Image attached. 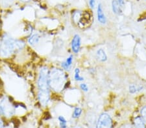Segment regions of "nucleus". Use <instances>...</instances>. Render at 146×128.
<instances>
[{"instance_id": "obj_1", "label": "nucleus", "mask_w": 146, "mask_h": 128, "mask_svg": "<svg viewBox=\"0 0 146 128\" xmlns=\"http://www.w3.org/2000/svg\"><path fill=\"white\" fill-rule=\"evenodd\" d=\"M24 47L25 43L23 41L6 36L0 45V55L2 57H9L16 51L22 49Z\"/></svg>"}, {"instance_id": "obj_2", "label": "nucleus", "mask_w": 146, "mask_h": 128, "mask_svg": "<svg viewBox=\"0 0 146 128\" xmlns=\"http://www.w3.org/2000/svg\"><path fill=\"white\" fill-rule=\"evenodd\" d=\"M49 81L51 89L56 92H60L64 87L66 76L62 70L54 68L49 71Z\"/></svg>"}, {"instance_id": "obj_3", "label": "nucleus", "mask_w": 146, "mask_h": 128, "mask_svg": "<svg viewBox=\"0 0 146 128\" xmlns=\"http://www.w3.org/2000/svg\"><path fill=\"white\" fill-rule=\"evenodd\" d=\"M49 71L46 67H43L39 73L38 78V86L39 91H49Z\"/></svg>"}, {"instance_id": "obj_4", "label": "nucleus", "mask_w": 146, "mask_h": 128, "mask_svg": "<svg viewBox=\"0 0 146 128\" xmlns=\"http://www.w3.org/2000/svg\"><path fill=\"white\" fill-rule=\"evenodd\" d=\"M112 122L110 115L107 113H103L97 121L96 128H112Z\"/></svg>"}, {"instance_id": "obj_5", "label": "nucleus", "mask_w": 146, "mask_h": 128, "mask_svg": "<svg viewBox=\"0 0 146 128\" xmlns=\"http://www.w3.org/2000/svg\"><path fill=\"white\" fill-rule=\"evenodd\" d=\"M0 108L1 109L3 115L11 116L14 113V109L13 106L9 103V101L6 100H3L0 103Z\"/></svg>"}, {"instance_id": "obj_6", "label": "nucleus", "mask_w": 146, "mask_h": 128, "mask_svg": "<svg viewBox=\"0 0 146 128\" xmlns=\"http://www.w3.org/2000/svg\"><path fill=\"white\" fill-rule=\"evenodd\" d=\"M38 100L40 102L41 105L43 106H46L50 98V94L49 91H39L38 94Z\"/></svg>"}, {"instance_id": "obj_7", "label": "nucleus", "mask_w": 146, "mask_h": 128, "mask_svg": "<svg viewBox=\"0 0 146 128\" xmlns=\"http://www.w3.org/2000/svg\"><path fill=\"white\" fill-rule=\"evenodd\" d=\"M81 45V39L79 34L74 35V38L72 39L71 46L72 50L74 53H77L79 52L80 48Z\"/></svg>"}, {"instance_id": "obj_8", "label": "nucleus", "mask_w": 146, "mask_h": 128, "mask_svg": "<svg viewBox=\"0 0 146 128\" xmlns=\"http://www.w3.org/2000/svg\"><path fill=\"white\" fill-rule=\"evenodd\" d=\"M97 16L98 22L101 24H105L107 23V18H106L105 13L103 12V7L101 3L98 5L97 9Z\"/></svg>"}, {"instance_id": "obj_9", "label": "nucleus", "mask_w": 146, "mask_h": 128, "mask_svg": "<svg viewBox=\"0 0 146 128\" xmlns=\"http://www.w3.org/2000/svg\"><path fill=\"white\" fill-rule=\"evenodd\" d=\"M40 39H41V36L38 33L33 34L31 36L29 37V38L28 39V43L32 46L36 45V44L39 43Z\"/></svg>"}, {"instance_id": "obj_10", "label": "nucleus", "mask_w": 146, "mask_h": 128, "mask_svg": "<svg viewBox=\"0 0 146 128\" xmlns=\"http://www.w3.org/2000/svg\"><path fill=\"white\" fill-rule=\"evenodd\" d=\"M96 57L100 62H104L107 60V56L105 51L103 49H100L97 51L96 53Z\"/></svg>"}, {"instance_id": "obj_11", "label": "nucleus", "mask_w": 146, "mask_h": 128, "mask_svg": "<svg viewBox=\"0 0 146 128\" xmlns=\"http://www.w3.org/2000/svg\"><path fill=\"white\" fill-rule=\"evenodd\" d=\"M112 8L114 13L116 14L119 15L122 13L121 7L120 6V5L119 4L118 2H117V1H116V0H113L112 1Z\"/></svg>"}, {"instance_id": "obj_12", "label": "nucleus", "mask_w": 146, "mask_h": 128, "mask_svg": "<svg viewBox=\"0 0 146 128\" xmlns=\"http://www.w3.org/2000/svg\"><path fill=\"white\" fill-rule=\"evenodd\" d=\"M73 56L70 55L69 57H68L66 61L62 63V67H63V69H64L66 71H69V70L71 69L72 65V62H73Z\"/></svg>"}, {"instance_id": "obj_13", "label": "nucleus", "mask_w": 146, "mask_h": 128, "mask_svg": "<svg viewBox=\"0 0 146 128\" xmlns=\"http://www.w3.org/2000/svg\"><path fill=\"white\" fill-rule=\"evenodd\" d=\"M134 124H135V128H145V122L140 116H137L135 118Z\"/></svg>"}, {"instance_id": "obj_14", "label": "nucleus", "mask_w": 146, "mask_h": 128, "mask_svg": "<svg viewBox=\"0 0 146 128\" xmlns=\"http://www.w3.org/2000/svg\"><path fill=\"white\" fill-rule=\"evenodd\" d=\"M75 74H74V78L76 81H83L84 78L80 75V69L78 68H76L75 69Z\"/></svg>"}, {"instance_id": "obj_15", "label": "nucleus", "mask_w": 146, "mask_h": 128, "mask_svg": "<svg viewBox=\"0 0 146 128\" xmlns=\"http://www.w3.org/2000/svg\"><path fill=\"white\" fill-rule=\"evenodd\" d=\"M82 113V109L80 108H76L74 111V113H73L72 117L74 118H79L80 116H81Z\"/></svg>"}, {"instance_id": "obj_16", "label": "nucleus", "mask_w": 146, "mask_h": 128, "mask_svg": "<svg viewBox=\"0 0 146 128\" xmlns=\"http://www.w3.org/2000/svg\"><path fill=\"white\" fill-rule=\"evenodd\" d=\"M58 120L60 122V125L61 128H66V124L67 122L64 118V116H59L58 118Z\"/></svg>"}, {"instance_id": "obj_17", "label": "nucleus", "mask_w": 146, "mask_h": 128, "mask_svg": "<svg viewBox=\"0 0 146 128\" xmlns=\"http://www.w3.org/2000/svg\"><path fill=\"white\" fill-rule=\"evenodd\" d=\"M142 87H136V86H135V85H131L129 86V92H130L131 93H132V94H133V93H135L137 91H141V89H142Z\"/></svg>"}, {"instance_id": "obj_18", "label": "nucleus", "mask_w": 146, "mask_h": 128, "mask_svg": "<svg viewBox=\"0 0 146 128\" xmlns=\"http://www.w3.org/2000/svg\"><path fill=\"white\" fill-rule=\"evenodd\" d=\"M141 115H142V119L146 123V106L143 107L141 110Z\"/></svg>"}, {"instance_id": "obj_19", "label": "nucleus", "mask_w": 146, "mask_h": 128, "mask_svg": "<svg viewBox=\"0 0 146 128\" xmlns=\"http://www.w3.org/2000/svg\"><path fill=\"white\" fill-rule=\"evenodd\" d=\"M80 87H81V90H82L84 92H87L88 91V87L86 83H81V84L80 85Z\"/></svg>"}, {"instance_id": "obj_20", "label": "nucleus", "mask_w": 146, "mask_h": 128, "mask_svg": "<svg viewBox=\"0 0 146 128\" xmlns=\"http://www.w3.org/2000/svg\"><path fill=\"white\" fill-rule=\"evenodd\" d=\"M89 5L92 9H94L96 6V0H89Z\"/></svg>"}, {"instance_id": "obj_21", "label": "nucleus", "mask_w": 146, "mask_h": 128, "mask_svg": "<svg viewBox=\"0 0 146 128\" xmlns=\"http://www.w3.org/2000/svg\"><path fill=\"white\" fill-rule=\"evenodd\" d=\"M117 2H118L121 7L125 5V0H117Z\"/></svg>"}, {"instance_id": "obj_22", "label": "nucleus", "mask_w": 146, "mask_h": 128, "mask_svg": "<svg viewBox=\"0 0 146 128\" xmlns=\"http://www.w3.org/2000/svg\"><path fill=\"white\" fill-rule=\"evenodd\" d=\"M120 128H133V127H132V125L130 124H125L123 125H122Z\"/></svg>"}, {"instance_id": "obj_23", "label": "nucleus", "mask_w": 146, "mask_h": 128, "mask_svg": "<svg viewBox=\"0 0 146 128\" xmlns=\"http://www.w3.org/2000/svg\"><path fill=\"white\" fill-rule=\"evenodd\" d=\"M0 128H3V122L0 119Z\"/></svg>"}, {"instance_id": "obj_24", "label": "nucleus", "mask_w": 146, "mask_h": 128, "mask_svg": "<svg viewBox=\"0 0 146 128\" xmlns=\"http://www.w3.org/2000/svg\"><path fill=\"white\" fill-rule=\"evenodd\" d=\"M73 128H82L81 126H80V125H77V126H75Z\"/></svg>"}, {"instance_id": "obj_25", "label": "nucleus", "mask_w": 146, "mask_h": 128, "mask_svg": "<svg viewBox=\"0 0 146 128\" xmlns=\"http://www.w3.org/2000/svg\"><path fill=\"white\" fill-rule=\"evenodd\" d=\"M20 1H22L23 2H27V1H29V0H20Z\"/></svg>"}, {"instance_id": "obj_26", "label": "nucleus", "mask_w": 146, "mask_h": 128, "mask_svg": "<svg viewBox=\"0 0 146 128\" xmlns=\"http://www.w3.org/2000/svg\"><path fill=\"white\" fill-rule=\"evenodd\" d=\"M3 115V113H2V111H1V109L0 108V115Z\"/></svg>"}]
</instances>
